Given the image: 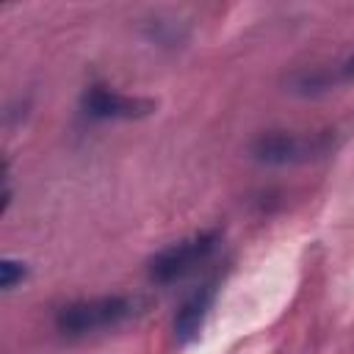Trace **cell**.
<instances>
[{"label":"cell","mask_w":354,"mask_h":354,"mask_svg":"<svg viewBox=\"0 0 354 354\" xmlns=\"http://www.w3.org/2000/svg\"><path fill=\"white\" fill-rule=\"evenodd\" d=\"M144 310V301L138 296H94L80 299L72 304H64L55 315V329L69 337H83L105 329H116L127 321H133Z\"/></svg>","instance_id":"1"},{"label":"cell","mask_w":354,"mask_h":354,"mask_svg":"<svg viewBox=\"0 0 354 354\" xmlns=\"http://www.w3.org/2000/svg\"><path fill=\"white\" fill-rule=\"evenodd\" d=\"M335 147L332 130L321 133H285V130H271L263 133L252 141L249 152L257 163L268 166H293V163H307L329 155Z\"/></svg>","instance_id":"2"},{"label":"cell","mask_w":354,"mask_h":354,"mask_svg":"<svg viewBox=\"0 0 354 354\" xmlns=\"http://www.w3.org/2000/svg\"><path fill=\"white\" fill-rule=\"evenodd\" d=\"M218 243V232L216 230H205L196 232L191 238H183L166 249H160L152 260H149V279L155 285H171L177 279H183L185 274H191L202 260L210 257V252Z\"/></svg>","instance_id":"3"},{"label":"cell","mask_w":354,"mask_h":354,"mask_svg":"<svg viewBox=\"0 0 354 354\" xmlns=\"http://www.w3.org/2000/svg\"><path fill=\"white\" fill-rule=\"evenodd\" d=\"M155 108H158V102H152L147 97L119 94L105 86H91L83 94V111L94 119H144V116L155 113Z\"/></svg>","instance_id":"4"},{"label":"cell","mask_w":354,"mask_h":354,"mask_svg":"<svg viewBox=\"0 0 354 354\" xmlns=\"http://www.w3.org/2000/svg\"><path fill=\"white\" fill-rule=\"evenodd\" d=\"M213 299H216V285L210 282V285H202L199 290H194L183 301V307L174 315V335H177L180 343H188L199 332V326H202V321H205Z\"/></svg>","instance_id":"5"},{"label":"cell","mask_w":354,"mask_h":354,"mask_svg":"<svg viewBox=\"0 0 354 354\" xmlns=\"http://www.w3.org/2000/svg\"><path fill=\"white\" fill-rule=\"evenodd\" d=\"M22 279H25V263L6 257V260L0 263V288H3V290H11V288H14L17 282H22Z\"/></svg>","instance_id":"6"},{"label":"cell","mask_w":354,"mask_h":354,"mask_svg":"<svg viewBox=\"0 0 354 354\" xmlns=\"http://www.w3.org/2000/svg\"><path fill=\"white\" fill-rule=\"evenodd\" d=\"M337 77H340V80H354V53L337 66Z\"/></svg>","instance_id":"7"}]
</instances>
